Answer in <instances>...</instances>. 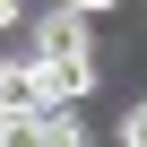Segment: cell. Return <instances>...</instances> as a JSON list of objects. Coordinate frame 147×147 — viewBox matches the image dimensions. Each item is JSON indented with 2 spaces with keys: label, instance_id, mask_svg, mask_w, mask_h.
<instances>
[{
  "label": "cell",
  "instance_id": "1",
  "mask_svg": "<svg viewBox=\"0 0 147 147\" xmlns=\"http://www.w3.org/2000/svg\"><path fill=\"white\" fill-rule=\"evenodd\" d=\"M18 138H35V147H78V138H87V121L69 113V95H43V104H26V113H18Z\"/></svg>",
  "mask_w": 147,
  "mask_h": 147
},
{
  "label": "cell",
  "instance_id": "2",
  "mask_svg": "<svg viewBox=\"0 0 147 147\" xmlns=\"http://www.w3.org/2000/svg\"><path fill=\"white\" fill-rule=\"evenodd\" d=\"M35 78H43V95H69V104H78L95 87V61L87 52H35Z\"/></svg>",
  "mask_w": 147,
  "mask_h": 147
},
{
  "label": "cell",
  "instance_id": "3",
  "mask_svg": "<svg viewBox=\"0 0 147 147\" xmlns=\"http://www.w3.org/2000/svg\"><path fill=\"white\" fill-rule=\"evenodd\" d=\"M35 52H87V9H69V0H61V9L35 26Z\"/></svg>",
  "mask_w": 147,
  "mask_h": 147
},
{
  "label": "cell",
  "instance_id": "4",
  "mask_svg": "<svg viewBox=\"0 0 147 147\" xmlns=\"http://www.w3.org/2000/svg\"><path fill=\"white\" fill-rule=\"evenodd\" d=\"M121 147H147V104H130V113H121Z\"/></svg>",
  "mask_w": 147,
  "mask_h": 147
},
{
  "label": "cell",
  "instance_id": "5",
  "mask_svg": "<svg viewBox=\"0 0 147 147\" xmlns=\"http://www.w3.org/2000/svg\"><path fill=\"white\" fill-rule=\"evenodd\" d=\"M69 9H87V18H104V9H121V0H69Z\"/></svg>",
  "mask_w": 147,
  "mask_h": 147
},
{
  "label": "cell",
  "instance_id": "6",
  "mask_svg": "<svg viewBox=\"0 0 147 147\" xmlns=\"http://www.w3.org/2000/svg\"><path fill=\"white\" fill-rule=\"evenodd\" d=\"M0 35H18V0H0Z\"/></svg>",
  "mask_w": 147,
  "mask_h": 147
},
{
  "label": "cell",
  "instance_id": "7",
  "mask_svg": "<svg viewBox=\"0 0 147 147\" xmlns=\"http://www.w3.org/2000/svg\"><path fill=\"white\" fill-rule=\"evenodd\" d=\"M9 138H18V113H9V104H0V147H9Z\"/></svg>",
  "mask_w": 147,
  "mask_h": 147
}]
</instances>
